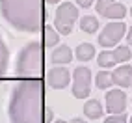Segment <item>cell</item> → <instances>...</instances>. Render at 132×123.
I'll return each mask as SVG.
<instances>
[{"mask_svg": "<svg viewBox=\"0 0 132 123\" xmlns=\"http://www.w3.org/2000/svg\"><path fill=\"white\" fill-rule=\"evenodd\" d=\"M112 84H113V78H112L110 73L101 71L99 75H97V86H99L101 90H106V88H110Z\"/></svg>", "mask_w": 132, "mask_h": 123, "instance_id": "cell-17", "label": "cell"}, {"mask_svg": "<svg viewBox=\"0 0 132 123\" xmlns=\"http://www.w3.org/2000/svg\"><path fill=\"white\" fill-rule=\"evenodd\" d=\"M48 4H56V2H60V0H47Z\"/></svg>", "mask_w": 132, "mask_h": 123, "instance_id": "cell-25", "label": "cell"}, {"mask_svg": "<svg viewBox=\"0 0 132 123\" xmlns=\"http://www.w3.org/2000/svg\"><path fill=\"white\" fill-rule=\"evenodd\" d=\"M84 114L87 118H91V119H99L102 116V106H101V103L97 101V99H91V101H87L84 104Z\"/></svg>", "mask_w": 132, "mask_h": 123, "instance_id": "cell-11", "label": "cell"}, {"mask_svg": "<svg viewBox=\"0 0 132 123\" xmlns=\"http://www.w3.org/2000/svg\"><path fill=\"white\" fill-rule=\"evenodd\" d=\"M127 41L132 45V28H130V30H128V34H127Z\"/></svg>", "mask_w": 132, "mask_h": 123, "instance_id": "cell-23", "label": "cell"}, {"mask_svg": "<svg viewBox=\"0 0 132 123\" xmlns=\"http://www.w3.org/2000/svg\"><path fill=\"white\" fill-rule=\"evenodd\" d=\"M56 123H67V121H61V119H60V121H56Z\"/></svg>", "mask_w": 132, "mask_h": 123, "instance_id": "cell-26", "label": "cell"}, {"mask_svg": "<svg viewBox=\"0 0 132 123\" xmlns=\"http://www.w3.org/2000/svg\"><path fill=\"white\" fill-rule=\"evenodd\" d=\"M69 123H86V121H84V119H80V118H75V119H71Z\"/></svg>", "mask_w": 132, "mask_h": 123, "instance_id": "cell-24", "label": "cell"}, {"mask_svg": "<svg viewBox=\"0 0 132 123\" xmlns=\"http://www.w3.org/2000/svg\"><path fill=\"white\" fill-rule=\"evenodd\" d=\"M73 76H75L73 95L76 99H87L91 91V71L87 67H76Z\"/></svg>", "mask_w": 132, "mask_h": 123, "instance_id": "cell-5", "label": "cell"}, {"mask_svg": "<svg viewBox=\"0 0 132 123\" xmlns=\"http://www.w3.org/2000/svg\"><path fill=\"white\" fill-rule=\"evenodd\" d=\"M43 67V45L37 41L28 43L17 58V76L39 78Z\"/></svg>", "mask_w": 132, "mask_h": 123, "instance_id": "cell-3", "label": "cell"}, {"mask_svg": "<svg viewBox=\"0 0 132 123\" xmlns=\"http://www.w3.org/2000/svg\"><path fill=\"white\" fill-rule=\"evenodd\" d=\"M130 123H132V118H130Z\"/></svg>", "mask_w": 132, "mask_h": 123, "instance_id": "cell-27", "label": "cell"}, {"mask_svg": "<svg viewBox=\"0 0 132 123\" xmlns=\"http://www.w3.org/2000/svg\"><path fill=\"white\" fill-rule=\"evenodd\" d=\"M71 60H73V50L67 45H61L52 52V62L54 64H69Z\"/></svg>", "mask_w": 132, "mask_h": 123, "instance_id": "cell-10", "label": "cell"}, {"mask_svg": "<svg viewBox=\"0 0 132 123\" xmlns=\"http://www.w3.org/2000/svg\"><path fill=\"white\" fill-rule=\"evenodd\" d=\"M43 32H45V43H47V47H52V45H56L58 43V34L52 30V26H43Z\"/></svg>", "mask_w": 132, "mask_h": 123, "instance_id": "cell-18", "label": "cell"}, {"mask_svg": "<svg viewBox=\"0 0 132 123\" xmlns=\"http://www.w3.org/2000/svg\"><path fill=\"white\" fill-rule=\"evenodd\" d=\"M125 32H127L125 22H110V24L104 26V30L101 32L99 43H101L104 49L113 47V45H117V41H119L123 36H125Z\"/></svg>", "mask_w": 132, "mask_h": 123, "instance_id": "cell-6", "label": "cell"}, {"mask_svg": "<svg viewBox=\"0 0 132 123\" xmlns=\"http://www.w3.org/2000/svg\"><path fill=\"white\" fill-rule=\"evenodd\" d=\"M76 17H78V10H76V7L71 2H63L56 10L54 24H56V28L63 34V36H67V34L73 32V24L76 21Z\"/></svg>", "mask_w": 132, "mask_h": 123, "instance_id": "cell-4", "label": "cell"}, {"mask_svg": "<svg viewBox=\"0 0 132 123\" xmlns=\"http://www.w3.org/2000/svg\"><path fill=\"white\" fill-rule=\"evenodd\" d=\"M112 78H113V84H117L121 88L132 86V67L130 65H121L119 69H116L112 73Z\"/></svg>", "mask_w": 132, "mask_h": 123, "instance_id": "cell-9", "label": "cell"}, {"mask_svg": "<svg viewBox=\"0 0 132 123\" xmlns=\"http://www.w3.org/2000/svg\"><path fill=\"white\" fill-rule=\"evenodd\" d=\"M80 28L84 32H87V34H93V32H97V28H99V21H97L95 17L87 15V17H84L80 21Z\"/></svg>", "mask_w": 132, "mask_h": 123, "instance_id": "cell-16", "label": "cell"}, {"mask_svg": "<svg viewBox=\"0 0 132 123\" xmlns=\"http://www.w3.org/2000/svg\"><path fill=\"white\" fill-rule=\"evenodd\" d=\"M104 123H127V118H125V114H113Z\"/></svg>", "mask_w": 132, "mask_h": 123, "instance_id": "cell-21", "label": "cell"}, {"mask_svg": "<svg viewBox=\"0 0 132 123\" xmlns=\"http://www.w3.org/2000/svg\"><path fill=\"white\" fill-rule=\"evenodd\" d=\"M95 54V49L93 45H89V43H82V45L76 47V58L78 60H91V56Z\"/></svg>", "mask_w": 132, "mask_h": 123, "instance_id": "cell-15", "label": "cell"}, {"mask_svg": "<svg viewBox=\"0 0 132 123\" xmlns=\"http://www.w3.org/2000/svg\"><path fill=\"white\" fill-rule=\"evenodd\" d=\"M127 106V95L121 90H112L106 93V110L110 114H123Z\"/></svg>", "mask_w": 132, "mask_h": 123, "instance_id": "cell-7", "label": "cell"}, {"mask_svg": "<svg viewBox=\"0 0 132 123\" xmlns=\"http://www.w3.org/2000/svg\"><path fill=\"white\" fill-rule=\"evenodd\" d=\"M93 2H95V0H76V4H78V6H82V7H89Z\"/></svg>", "mask_w": 132, "mask_h": 123, "instance_id": "cell-22", "label": "cell"}, {"mask_svg": "<svg viewBox=\"0 0 132 123\" xmlns=\"http://www.w3.org/2000/svg\"><path fill=\"white\" fill-rule=\"evenodd\" d=\"M0 13L15 30L37 32L45 26L43 0H0Z\"/></svg>", "mask_w": 132, "mask_h": 123, "instance_id": "cell-2", "label": "cell"}, {"mask_svg": "<svg viewBox=\"0 0 132 123\" xmlns=\"http://www.w3.org/2000/svg\"><path fill=\"white\" fill-rule=\"evenodd\" d=\"M97 62H99L101 67H106V69H110V67H113V65L117 64L116 54H113V52H110V50H102L101 54H99V58H97Z\"/></svg>", "mask_w": 132, "mask_h": 123, "instance_id": "cell-13", "label": "cell"}, {"mask_svg": "<svg viewBox=\"0 0 132 123\" xmlns=\"http://www.w3.org/2000/svg\"><path fill=\"white\" fill-rule=\"evenodd\" d=\"M113 54H116V60H117V64H121V62H127L130 60V49L128 47H117L116 50H113Z\"/></svg>", "mask_w": 132, "mask_h": 123, "instance_id": "cell-19", "label": "cell"}, {"mask_svg": "<svg viewBox=\"0 0 132 123\" xmlns=\"http://www.w3.org/2000/svg\"><path fill=\"white\" fill-rule=\"evenodd\" d=\"M47 110L43 108V84L39 78L22 80L13 88L10 101L11 123H48Z\"/></svg>", "mask_w": 132, "mask_h": 123, "instance_id": "cell-1", "label": "cell"}, {"mask_svg": "<svg viewBox=\"0 0 132 123\" xmlns=\"http://www.w3.org/2000/svg\"><path fill=\"white\" fill-rule=\"evenodd\" d=\"M125 13H127L125 6L113 2V4L108 7V10L102 13V17H108V19H123V17H125Z\"/></svg>", "mask_w": 132, "mask_h": 123, "instance_id": "cell-12", "label": "cell"}, {"mask_svg": "<svg viewBox=\"0 0 132 123\" xmlns=\"http://www.w3.org/2000/svg\"><path fill=\"white\" fill-rule=\"evenodd\" d=\"M112 4H113V0H99V2H97V11H99V15H102Z\"/></svg>", "mask_w": 132, "mask_h": 123, "instance_id": "cell-20", "label": "cell"}, {"mask_svg": "<svg viewBox=\"0 0 132 123\" xmlns=\"http://www.w3.org/2000/svg\"><path fill=\"white\" fill-rule=\"evenodd\" d=\"M69 78H71V75H69L67 69L54 67V69H50V71H48L47 82H48L50 88H54V90H63V88L69 84Z\"/></svg>", "mask_w": 132, "mask_h": 123, "instance_id": "cell-8", "label": "cell"}, {"mask_svg": "<svg viewBox=\"0 0 132 123\" xmlns=\"http://www.w3.org/2000/svg\"><path fill=\"white\" fill-rule=\"evenodd\" d=\"M7 62H10V52H7V47L4 45L2 37H0V80H2V78H4V75H6Z\"/></svg>", "mask_w": 132, "mask_h": 123, "instance_id": "cell-14", "label": "cell"}, {"mask_svg": "<svg viewBox=\"0 0 132 123\" xmlns=\"http://www.w3.org/2000/svg\"><path fill=\"white\" fill-rule=\"evenodd\" d=\"M130 15H132V10H130Z\"/></svg>", "mask_w": 132, "mask_h": 123, "instance_id": "cell-28", "label": "cell"}]
</instances>
